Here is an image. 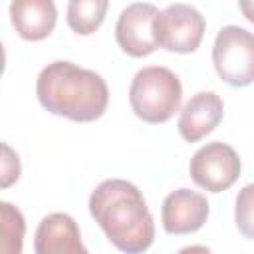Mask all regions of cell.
Returning a JSON list of instances; mask_svg holds the SVG:
<instances>
[{
	"instance_id": "obj_1",
	"label": "cell",
	"mask_w": 254,
	"mask_h": 254,
	"mask_svg": "<svg viewBox=\"0 0 254 254\" xmlns=\"http://www.w3.org/2000/svg\"><path fill=\"white\" fill-rule=\"evenodd\" d=\"M89 212L117 250L141 254L153 244V216L143 192L133 183L125 179H107L99 183L91 190Z\"/></svg>"
},
{
	"instance_id": "obj_2",
	"label": "cell",
	"mask_w": 254,
	"mask_h": 254,
	"mask_svg": "<svg viewBox=\"0 0 254 254\" xmlns=\"http://www.w3.org/2000/svg\"><path fill=\"white\" fill-rule=\"evenodd\" d=\"M36 93L50 113L81 123L99 119L109 101L105 79L67 60L52 62L40 71Z\"/></svg>"
},
{
	"instance_id": "obj_3",
	"label": "cell",
	"mask_w": 254,
	"mask_h": 254,
	"mask_svg": "<svg viewBox=\"0 0 254 254\" xmlns=\"http://www.w3.org/2000/svg\"><path fill=\"white\" fill-rule=\"evenodd\" d=\"M183 85L163 65H149L135 73L129 87V101L135 115L147 123H165L179 111Z\"/></svg>"
},
{
	"instance_id": "obj_4",
	"label": "cell",
	"mask_w": 254,
	"mask_h": 254,
	"mask_svg": "<svg viewBox=\"0 0 254 254\" xmlns=\"http://www.w3.org/2000/svg\"><path fill=\"white\" fill-rule=\"evenodd\" d=\"M212 64L228 85H250L254 81V34L240 26H224L214 38Z\"/></svg>"
},
{
	"instance_id": "obj_5",
	"label": "cell",
	"mask_w": 254,
	"mask_h": 254,
	"mask_svg": "<svg viewBox=\"0 0 254 254\" xmlns=\"http://www.w3.org/2000/svg\"><path fill=\"white\" fill-rule=\"evenodd\" d=\"M204 18L190 4H169L153 22V36L157 46L177 52L190 54L194 52L204 36Z\"/></svg>"
},
{
	"instance_id": "obj_6",
	"label": "cell",
	"mask_w": 254,
	"mask_h": 254,
	"mask_svg": "<svg viewBox=\"0 0 254 254\" xmlns=\"http://www.w3.org/2000/svg\"><path fill=\"white\" fill-rule=\"evenodd\" d=\"M190 179L208 192L226 190L240 177L238 153L220 141L202 145L189 163Z\"/></svg>"
},
{
	"instance_id": "obj_7",
	"label": "cell",
	"mask_w": 254,
	"mask_h": 254,
	"mask_svg": "<svg viewBox=\"0 0 254 254\" xmlns=\"http://www.w3.org/2000/svg\"><path fill=\"white\" fill-rule=\"evenodd\" d=\"M157 16V6L149 2H135L123 8L115 24V40L119 48L133 58L153 54L159 48L153 36V22Z\"/></svg>"
},
{
	"instance_id": "obj_8",
	"label": "cell",
	"mask_w": 254,
	"mask_h": 254,
	"mask_svg": "<svg viewBox=\"0 0 254 254\" xmlns=\"http://www.w3.org/2000/svg\"><path fill=\"white\" fill-rule=\"evenodd\" d=\"M161 218L169 234L196 232L208 218V200L196 190L177 189L163 200Z\"/></svg>"
},
{
	"instance_id": "obj_9",
	"label": "cell",
	"mask_w": 254,
	"mask_h": 254,
	"mask_svg": "<svg viewBox=\"0 0 254 254\" xmlns=\"http://www.w3.org/2000/svg\"><path fill=\"white\" fill-rule=\"evenodd\" d=\"M34 250L36 254H89L77 222L65 212H52L42 218L36 228Z\"/></svg>"
},
{
	"instance_id": "obj_10",
	"label": "cell",
	"mask_w": 254,
	"mask_h": 254,
	"mask_svg": "<svg viewBox=\"0 0 254 254\" xmlns=\"http://www.w3.org/2000/svg\"><path fill=\"white\" fill-rule=\"evenodd\" d=\"M222 115H224L222 97L214 91H198L185 103L177 127L187 143H196L214 131Z\"/></svg>"
},
{
	"instance_id": "obj_11",
	"label": "cell",
	"mask_w": 254,
	"mask_h": 254,
	"mask_svg": "<svg viewBox=\"0 0 254 254\" xmlns=\"http://www.w3.org/2000/svg\"><path fill=\"white\" fill-rule=\"evenodd\" d=\"M10 20L24 40H44L58 20L56 4L52 0H14L10 4Z\"/></svg>"
},
{
	"instance_id": "obj_12",
	"label": "cell",
	"mask_w": 254,
	"mask_h": 254,
	"mask_svg": "<svg viewBox=\"0 0 254 254\" xmlns=\"http://www.w3.org/2000/svg\"><path fill=\"white\" fill-rule=\"evenodd\" d=\"M107 0H71L67 4V26L81 36L93 34L107 12Z\"/></svg>"
},
{
	"instance_id": "obj_13",
	"label": "cell",
	"mask_w": 254,
	"mask_h": 254,
	"mask_svg": "<svg viewBox=\"0 0 254 254\" xmlns=\"http://www.w3.org/2000/svg\"><path fill=\"white\" fill-rule=\"evenodd\" d=\"M26 222L10 202H0V254H22Z\"/></svg>"
},
{
	"instance_id": "obj_14",
	"label": "cell",
	"mask_w": 254,
	"mask_h": 254,
	"mask_svg": "<svg viewBox=\"0 0 254 254\" xmlns=\"http://www.w3.org/2000/svg\"><path fill=\"white\" fill-rule=\"evenodd\" d=\"M234 220L246 238H254V183L242 187L236 196L234 206Z\"/></svg>"
},
{
	"instance_id": "obj_15",
	"label": "cell",
	"mask_w": 254,
	"mask_h": 254,
	"mask_svg": "<svg viewBox=\"0 0 254 254\" xmlns=\"http://www.w3.org/2000/svg\"><path fill=\"white\" fill-rule=\"evenodd\" d=\"M2 153H4V157H2V187L6 189L20 177V159L6 143H2Z\"/></svg>"
},
{
	"instance_id": "obj_16",
	"label": "cell",
	"mask_w": 254,
	"mask_h": 254,
	"mask_svg": "<svg viewBox=\"0 0 254 254\" xmlns=\"http://www.w3.org/2000/svg\"><path fill=\"white\" fill-rule=\"evenodd\" d=\"M177 254H212V250L208 246H202V244H190V246L181 248Z\"/></svg>"
},
{
	"instance_id": "obj_17",
	"label": "cell",
	"mask_w": 254,
	"mask_h": 254,
	"mask_svg": "<svg viewBox=\"0 0 254 254\" xmlns=\"http://www.w3.org/2000/svg\"><path fill=\"white\" fill-rule=\"evenodd\" d=\"M238 8L254 24V0H242V2H238Z\"/></svg>"
}]
</instances>
